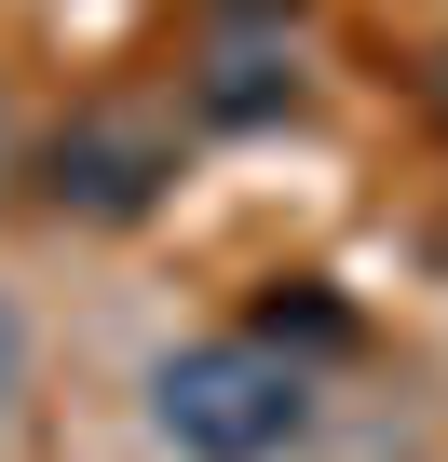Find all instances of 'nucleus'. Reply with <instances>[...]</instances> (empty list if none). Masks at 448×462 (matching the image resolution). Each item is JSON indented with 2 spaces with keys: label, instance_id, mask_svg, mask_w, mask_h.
I'll use <instances>...</instances> for the list:
<instances>
[{
  "label": "nucleus",
  "instance_id": "2",
  "mask_svg": "<svg viewBox=\"0 0 448 462\" xmlns=\"http://www.w3.org/2000/svg\"><path fill=\"white\" fill-rule=\"evenodd\" d=\"M163 177H177V136H163L150 109H82V123H55V150H41V190H55L69 217H96V231L150 217Z\"/></svg>",
  "mask_w": 448,
  "mask_h": 462
},
{
  "label": "nucleus",
  "instance_id": "4",
  "mask_svg": "<svg viewBox=\"0 0 448 462\" xmlns=\"http://www.w3.org/2000/svg\"><path fill=\"white\" fill-rule=\"evenodd\" d=\"M0 177H14V109H0Z\"/></svg>",
  "mask_w": 448,
  "mask_h": 462
},
{
  "label": "nucleus",
  "instance_id": "1",
  "mask_svg": "<svg viewBox=\"0 0 448 462\" xmlns=\"http://www.w3.org/2000/svg\"><path fill=\"white\" fill-rule=\"evenodd\" d=\"M150 435L177 462H286L313 435V367L272 327H204L150 367Z\"/></svg>",
  "mask_w": 448,
  "mask_h": 462
},
{
  "label": "nucleus",
  "instance_id": "5",
  "mask_svg": "<svg viewBox=\"0 0 448 462\" xmlns=\"http://www.w3.org/2000/svg\"><path fill=\"white\" fill-rule=\"evenodd\" d=\"M434 123H448V69H434Z\"/></svg>",
  "mask_w": 448,
  "mask_h": 462
},
{
  "label": "nucleus",
  "instance_id": "3",
  "mask_svg": "<svg viewBox=\"0 0 448 462\" xmlns=\"http://www.w3.org/2000/svg\"><path fill=\"white\" fill-rule=\"evenodd\" d=\"M14 394H28V313L0 300V408H14Z\"/></svg>",
  "mask_w": 448,
  "mask_h": 462
}]
</instances>
